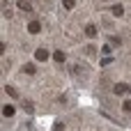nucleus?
Listing matches in <instances>:
<instances>
[{"label": "nucleus", "instance_id": "obj_1", "mask_svg": "<svg viewBox=\"0 0 131 131\" xmlns=\"http://www.w3.org/2000/svg\"><path fill=\"white\" fill-rule=\"evenodd\" d=\"M71 76H78V78H83V76H88V67L85 64H71Z\"/></svg>", "mask_w": 131, "mask_h": 131}, {"label": "nucleus", "instance_id": "obj_2", "mask_svg": "<svg viewBox=\"0 0 131 131\" xmlns=\"http://www.w3.org/2000/svg\"><path fill=\"white\" fill-rule=\"evenodd\" d=\"M21 106H23V111H25L28 115H32V113H35V104H32L30 99H23V101H21Z\"/></svg>", "mask_w": 131, "mask_h": 131}, {"label": "nucleus", "instance_id": "obj_3", "mask_svg": "<svg viewBox=\"0 0 131 131\" xmlns=\"http://www.w3.org/2000/svg\"><path fill=\"white\" fill-rule=\"evenodd\" d=\"M113 92H115V94H124V92H129V85H127V83H117V85L113 88Z\"/></svg>", "mask_w": 131, "mask_h": 131}, {"label": "nucleus", "instance_id": "obj_4", "mask_svg": "<svg viewBox=\"0 0 131 131\" xmlns=\"http://www.w3.org/2000/svg\"><path fill=\"white\" fill-rule=\"evenodd\" d=\"M39 30H41V25H39L37 21H30V23H28V32L35 35V32H39Z\"/></svg>", "mask_w": 131, "mask_h": 131}, {"label": "nucleus", "instance_id": "obj_5", "mask_svg": "<svg viewBox=\"0 0 131 131\" xmlns=\"http://www.w3.org/2000/svg\"><path fill=\"white\" fill-rule=\"evenodd\" d=\"M35 58H37V60H46V58H48V51H46V48H37V51H35Z\"/></svg>", "mask_w": 131, "mask_h": 131}, {"label": "nucleus", "instance_id": "obj_6", "mask_svg": "<svg viewBox=\"0 0 131 131\" xmlns=\"http://www.w3.org/2000/svg\"><path fill=\"white\" fill-rule=\"evenodd\" d=\"M23 71L30 74V76H35V74H37V67H35L32 62H28V64H23Z\"/></svg>", "mask_w": 131, "mask_h": 131}, {"label": "nucleus", "instance_id": "obj_7", "mask_svg": "<svg viewBox=\"0 0 131 131\" xmlns=\"http://www.w3.org/2000/svg\"><path fill=\"white\" fill-rule=\"evenodd\" d=\"M5 92H7L12 99H18V92H16V88H12V85H5Z\"/></svg>", "mask_w": 131, "mask_h": 131}, {"label": "nucleus", "instance_id": "obj_8", "mask_svg": "<svg viewBox=\"0 0 131 131\" xmlns=\"http://www.w3.org/2000/svg\"><path fill=\"white\" fill-rule=\"evenodd\" d=\"M18 7H21L23 12H32V5H30V0H18Z\"/></svg>", "mask_w": 131, "mask_h": 131}, {"label": "nucleus", "instance_id": "obj_9", "mask_svg": "<svg viewBox=\"0 0 131 131\" xmlns=\"http://www.w3.org/2000/svg\"><path fill=\"white\" fill-rule=\"evenodd\" d=\"M2 12H5V18H12V7H9V2H2Z\"/></svg>", "mask_w": 131, "mask_h": 131}, {"label": "nucleus", "instance_id": "obj_10", "mask_svg": "<svg viewBox=\"0 0 131 131\" xmlns=\"http://www.w3.org/2000/svg\"><path fill=\"white\" fill-rule=\"evenodd\" d=\"M113 14H115V16H122V14H124V7H122V5H113Z\"/></svg>", "mask_w": 131, "mask_h": 131}, {"label": "nucleus", "instance_id": "obj_11", "mask_svg": "<svg viewBox=\"0 0 131 131\" xmlns=\"http://www.w3.org/2000/svg\"><path fill=\"white\" fill-rule=\"evenodd\" d=\"M85 35H88V37H97V28H94V25H88V28H85Z\"/></svg>", "mask_w": 131, "mask_h": 131}, {"label": "nucleus", "instance_id": "obj_12", "mask_svg": "<svg viewBox=\"0 0 131 131\" xmlns=\"http://www.w3.org/2000/svg\"><path fill=\"white\" fill-rule=\"evenodd\" d=\"M53 60H55V62H64V53H62V51H55V53H53Z\"/></svg>", "mask_w": 131, "mask_h": 131}, {"label": "nucleus", "instance_id": "obj_13", "mask_svg": "<svg viewBox=\"0 0 131 131\" xmlns=\"http://www.w3.org/2000/svg\"><path fill=\"white\" fill-rule=\"evenodd\" d=\"M2 113H5V117H12V115H14V108H12V106H5Z\"/></svg>", "mask_w": 131, "mask_h": 131}, {"label": "nucleus", "instance_id": "obj_14", "mask_svg": "<svg viewBox=\"0 0 131 131\" xmlns=\"http://www.w3.org/2000/svg\"><path fill=\"white\" fill-rule=\"evenodd\" d=\"M62 5H64V9H74L76 0H62Z\"/></svg>", "mask_w": 131, "mask_h": 131}, {"label": "nucleus", "instance_id": "obj_15", "mask_svg": "<svg viewBox=\"0 0 131 131\" xmlns=\"http://www.w3.org/2000/svg\"><path fill=\"white\" fill-rule=\"evenodd\" d=\"M122 108H124V113H131V99H127V101L122 104Z\"/></svg>", "mask_w": 131, "mask_h": 131}, {"label": "nucleus", "instance_id": "obj_16", "mask_svg": "<svg viewBox=\"0 0 131 131\" xmlns=\"http://www.w3.org/2000/svg\"><path fill=\"white\" fill-rule=\"evenodd\" d=\"M101 51H104V55H108V53H111V44H104V48H101Z\"/></svg>", "mask_w": 131, "mask_h": 131}, {"label": "nucleus", "instance_id": "obj_17", "mask_svg": "<svg viewBox=\"0 0 131 131\" xmlns=\"http://www.w3.org/2000/svg\"><path fill=\"white\" fill-rule=\"evenodd\" d=\"M62 129H64V127H62V122H58V124H55V129H53V131H62Z\"/></svg>", "mask_w": 131, "mask_h": 131}, {"label": "nucleus", "instance_id": "obj_18", "mask_svg": "<svg viewBox=\"0 0 131 131\" xmlns=\"http://www.w3.org/2000/svg\"><path fill=\"white\" fill-rule=\"evenodd\" d=\"M129 92H131V85H129Z\"/></svg>", "mask_w": 131, "mask_h": 131}]
</instances>
